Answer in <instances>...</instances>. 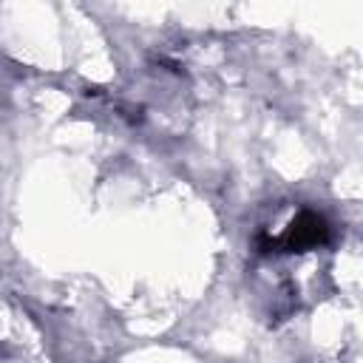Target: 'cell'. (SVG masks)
Masks as SVG:
<instances>
[{
    "instance_id": "obj_1",
    "label": "cell",
    "mask_w": 363,
    "mask_h": 363,
    "mask_svg": "<svg viewBox=\"0 0 363 363\" xmlns=\"http://www.w3.org/2000/svg\"><path fill=\"white\" fill-rule=\"evenodd\" d=\"M329 241V224L320 213L315 210H301L289 227L284 230V235H261V252H309L318 250Z\"/></svg>"
}]
</instances>
